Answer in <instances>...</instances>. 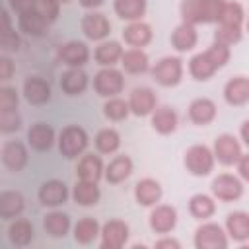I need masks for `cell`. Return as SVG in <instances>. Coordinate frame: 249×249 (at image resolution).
<instances>
[{
  "mask_svg": "<svg viewBox=\"0 0 249 249\" xmlns=\"http://www.w3.org/2000/svg\"><path fill=\"white\" fill-rule=\"evenodd\" d=\"M230 60V47L214 43L204 53H198L189 62V72L195 80H208L216 70H220Z\"/></svg>",
  "mask_w": 249,
  "mask_h": 249,
  "instance_id": "obj_1",
  "label": "cell"
},
{
  "mask_svg": "<svg viewBox=\"0 0 249 249\" xmlns=\"http://www.w3.org/2000/svg\"><path fill=\"white\" fill-rule=\"evenodd\" d=\"M224 2L226 0H183L181 18L185 23H191V25L218 21Z\"/></svg>",
  "mask_w": 249,
  "mask_h": 249,
  "instance_id": "obj_2",
  "label": "cell"
},
{
  "mask_svg": "<svg viewBox=\"0 0 249 249\" xmlns=\"http://www.w3.org/2000/svg\"><path fill=\"white\" fill-rule=\"evenodd\" d=\"M88 148V132L78 124H68L60 130L58 136V150L64 158L72 160L78 158Z\"/></svg>",
  "mask_w": 249,
  "mask_h": 249,
  "instance_id": "obj_3",
  "label": "cell"
},
{
  "mask_svg": "<svg viewBox=\"0 0 249 249\" xmlns=\"http://www.w3.org/2000/svg\"><path fill=\"white\" fill-rule=\"evenodd\" d=\"M152 76L154 80L163 86V88H171L177 86L181 82L183 76V64L179 56H163L161 60L156 62V66L152 68Z\"/></svg>",
  "mask_w": 249,
  "mask_h": 249,
  "instance_id": "obj_4",
  "label": "cell"
},
{
  "mask_svg": "<svg viewBox=\"0 0 249 249\" xmlns=\"http://www.w3.org/2000/svg\"><path fill=\"white\" fill-rule=\"evenodd\" d=\"M93 88H95L97 95H101V97H115L124 88L123 72L117 70V68H113V66L101 68L95 74V78H93Z\"/></svg>",
  "mask_w": 249,
  "mask_h": 249,
  "instance_id": "obj_5",
  "label": "cell"
},
{
  "mask_svg": "<svg viewBox=\"0 0 249 249\" xmlns=\"http://www.w3.org/2000/svg\"><path fill=\"white\" fill-rule=\"evenodd\" d=\"M185 167L193 175L204 177L214 167V154L210 152V148L202 144H195L185 152Z\"/></svg>",
  "mask_w": 249,
  "mask_h": 249,
  "instance_id": "obj_6",
  "label": "cell"
},
{
  "mask_svg": "<svg viewBox=\"0 0 249 249\" xmlns=\"http://www.w3.org/2000/svg\"><path fill=\"white\" fill-rule=\"evenodd\" d=\"M195 245L196 249H226L228 247V239L224 230L218 224H202L196 228L195 231Z\"/></svg>",
  "mask_w": 249,
  "mask_h": 249,
  "instance_id": "obj_7",
  "label": "cell"
},
{
  "mask_svg": "<svg viewBox=\"0 0 249 249\" xmlns=\"http://www.w3.org/2000/svg\"><path fill=\"white\" fill-rule=\"evenodd\" d=\"M241 144L233 134H220L214 142V158L222 165H235L241 156Z\"/></svg>",
  "mask_w": 249,
  "mask_h": 249,
  "instance_id": "obj_8",
  "label": "cell"
},
{
  "mask_svg": "<svg viewBox=\"0 0 249 249\" xmlns=\"http://www.w3.org/2000/svg\"><path fill=\"white\" fill-rule=\"evenodd\" d=\"M210 189H212V193H214L216 198L230 202V200H235V198L241 196V193H243V183H241L237 177L230 175V173H220L218 177H214Z\"/></svg>",
  "mask_w": 249,
  "mask_h": 249,
  "instance_id": "obj_9",
  "label": "cell"
},
{
  "mask_svg": "<svg viewBox=\"0 0 249 249\" xmlns=\"http://www.w3.org/2000/svg\"><path fill=\"white\" fill-rule=\"evenodd\" d=\"M101 247L103 249H119L128 239V226L123 220H109L101 230Z\"/></svg>",
  "mask_w": 249,
  "mask_h": 249,
  "instance_id": "obj_10",
  "label": "cell"
},
{
  "mask_svg": "<svg viewBox=\"0 0 249 249\" xmlns=\"http://www.w3.org/2000/svg\"><path fill=\"white\" fill-rule=\"evenodd\" d=\"M82 31L91 41H101L111 33V23L101 12H88L82 18Z\"/></svg>",
  "mask_w": 249,
  "mask_h": 249,
  "instance_id": "obj_11",
  "label": "cell"
},
{
  "mask_svg": "<svg viewBox=\"0 0 249 249\" xmlns=\"http://www.w3.org/2000/svg\"><path fill=\"white\" fill-rule=\"evenodd\" d=\"M56 56L66 66H82L89 58V49L82 41H68V43H64V45L58 47Z\"/></svg>",
  "mask_w": 249,
  "mask_h": 249,
  "instance_id": "obj_12",
  "label": "cell"
},
{
  "mask_svg": "<svg viewBox=\"0 0 249 249\" xmlns=\"http://www.w3.org/2000/svg\"><path fill=\"white\" fill-rule=\"evenodd\" d=\"M156 93L150 89V88H134L130 91V97H128V109L130 113H134L136 117H146L150 115L154 109H156Z\"/></svg>",
  "mask_w": 249,
  "mask_h": 249,
  "instance_id": "obj_13",
  "label": "cell"
},
{
  "mask_svg": "<svg viewBox=\"0 0 249 249\" xmlns=\"http://www.w3.org/2000/svg\"><path fill=\"white\" fill-rule=\"evenodd\" d=\"M177 224V210L169 204H160L150 212V228L156 233H167Z\"/></svg>",
  "mask_w": 249,
  "mask_h": 249,
  "instance_id": "obj_14",
  "label": "cell"
},
{
  "mask_svg": "<svg viewBox=\"0 0 249 249\" xmlns=\"http://www.w3.org/2000/svg\"><path fill=\"white\" fill-rule=\"evenodd\" d=\"M60 88L66 95H82L88 88V74L80 66H70L60 76Z\"/></svg>",
  "mask_w": 249,
  "mask_h": 249,
  "instance_id": "obj_15",
  "label": "cell"
},
{
  "mask_svg": "<svg viewBox=\"0 0 249 249\" xmlns=\"http://www.w3.org/2000/svg\"><path fill=\"white\" fill-rule=\"evenodd\" d=\"M23 95L31 105H45L51 99V86L39 76H29L23 82Z\"/></svg>",
  "mask_w": 249,
  "mask_h": 249,
  "instance_id": "obj_16",
  "label": "cell"
},
{
  "mask_svg": "<svg viewBox=\"0 0 249 249\" xmlns=\"http://www.w3.org/2000/svg\"><path fill=\"white\" fill-rule=\"evenodd\" d=\"M2 161L10 171H21L27 163V148L18 140L6 142L2 146Z\"/></svg>",
  "mask_w": 249,
  "mask_h": 249,
  "instance_id": "obj_17",
  "label": "cell"
},
{
  "mask_svg": "<svg viewBox=\"0 0 249 249\" xmlns=\"http://www.w3.org/2000/svg\"><path fill=\"white\" fill-rule=\"evenodd\" d=\"M66 198H68V189L64 181L51 179V181H45L39 189V200L45 206H60L66 202Z\"/></svg>",
  "mask_w": 249,
  "mask_h": 249,
  "instance_id": "obj_18",
  "label": "cell"
},
{
  "mask_svg": "<svg viewBox=\"0 0 249 249\" xmlns=\"http://www.w3.org/2000/svg\"><path fill=\"white\" fill-rule=\"evenodd\" d=\"M27 142L37 152H47L54 144V130L47 123H35L27 130Z\"/></svg>",
  "mask_w": 249,
  "mask_h": 249,
  "instance_id": "obj_19",
  "label": "cell"
},
{
  "mask_svg": "<svg viewBox=\"0 0 249 249\" xmlns=\"http://www.w3.org/2000/svg\"><path fill=\"white\" fill-rule=\"evenodd\" d=\"M134 196H136V202L142 204V206H154L160 198H161V185L156 181V179H140L134 187Z\"/></svg>",
  "mask_w": 249,
  "mask_h": 249,
  "instance_id": "obj_20",
  "label": "cell"
},
{
  "mask_svg": "<svg viewBox=\"0 0 249 249\" xmlns=\"http://www.w3.org/2000/svg\"><path fill=\"white\" fill-rule=\"evenodd\" d=\"M25 208V198L18 191H4L0 193V218L10 220L16 218L23 212Z\"/></svg>",
  "mask_w": 249,
  "mask_h": 249,
  "instance_id": "obj_21",
  "label": "cell"
},
{
  "mask_svg": "<svg viewBox=\"0 0 249 249\" xmlns=\"http://www.w3.org/2000/svg\"><path fill=\"white\" fill-rule=\"evenodd\" d=\"M224 97L230 105H243L249 99V80L245 76L231 78L224 88Z\"/></svg>",
  "mask_w": 249,
  "mask_h": 249,
  "instance_id": "obj_22",
  "label": "cell"
},
{
  "mask_svg": "<svg viewBox=\"0 0 249 249\" xmlns=\"http://www.w3.org/2000/svg\"><path fill=\"white\" fill-rule=\"evenodd\" d=\"M216 117V105L208 97H198L189 105V119L195 124H208Z\"/></svg>",
  "mask_w": 249,
  "mask_h": 249,
  "instance_id": "obj_23",
  "label": "cell"
},
{
  "mask_svg": "<svg viewBox=\"0 0 249 249\" xmlns=\"http://www.w3.org/2000/svg\"><path fill=\"white\" fill-rule=\"evenodd\" d=\"M76 173L82 181H93L97 183L103 175V161L99 156L95 154H86L80 161H78V167H76Z\"/></svg>",
  "mask_w": 249,
  "mask_h": 249,
  "instance_id": "obj_24",
  "label": "cell"
},
{
  "mask_svg": "<svg viewBox=\"0 0 249 249\" xmlns=\"http://www.w3.org/2000/svg\"><path fill=\"white\" fill-rule=\"evenodd\" d=\"M19 29L29 37H45L49 31V23L35 10H29L19 14Z\"/></svg>",
  "mask_w": 249,
  "mask_h": 249,
  "instance_id": "obj_25",
  "label": "cell"
},
{
  "mask_svg": "<svg viewBox=\"0 0 249 249\" xmlns=\"http://www.w3.org/2000/svg\"><path fill=\"white\" fill-rule=\"evenodd\" d=\"M123 39H124L128 45H132V47H144V45H148L150 39H152V27H150L148 23L140 21V19L130 21V23L123 29Z\"/></svg>",
  "mask_w": 249,
  "mask_h": 249,
  "instance_id": "obj_26",
  "label": "cell"
},
{
  "mask_svg": "<svg viewBox=\"0 0 249 249\" xmlns=\"http://www.w3.org/2000/svg\"><path fill=\"white\" fill-rule=\"evenodd\" d=\"M196 41H198V35H196L195 25L185 23V21L179 23V25L173 29V33H171V45H173V49H177V51H181V53L191 51V49L196 45Z\"/></svg>",
  "mask_w": 249,
  "mask_h": 249,
  "instance_id": "obj_27",
  "label": "cell"
},
{
  "mask_svg": "<svg viewBox=\"0 0 249 249\" xmlns=\"http://www.w3.org/2000/svg\"><path fill=\"white\" fill-rule=\"evenodd\" d=\"M72 198H74V202L80 204V206H93V204L99 202L101 193H99L97 183H93V181H82V179H80V181L74 185Z\"/></svg>",
  "mask_w": 249,
  "mask_h": 249,
  "instance_id": "obj_28",
  "label": "cell"
},
{
  "mask_svg": "<svg viewBox=\"0 0 249 249\" xmlns=\"http://www.w3.org/2000/svg\"><path fill=\"white\" fill-rule=\"evenodd\" d=\"M132 173V160L128 156H115L105 167V179L109 183H123Z\"/></svg>",
  "mask_w": 249,
  "mask_h": 249,
  "instance_id": "obj_29",
  "label": "cell"
},
{
  "mask_svg": "<svg viewBox=\"0 0 249 249\" xmlns=\"http://www.w3.org/2000/svg\"><path fill=\"white\" fill-rule=\"evenodd\" d=\"M121 64L128 74H144L148 70V54L138 47L128 49L121 54Z\"/></svg>",
  "mask_w": 249,
  "mask_h": 249,
  "instance_id": "obj_30",
  "label": "cell"
},
{
  "mask_svg": "<svg viewBox=\"0 0 249 249\" xmlns=\"http://www.w3.org/2000/svg\"><path fill=\"white\" fill-rule=\"evenodd\" d=\"M43 228L53 237H64L70 230V218L60 210H53L43 218Z\"/></svg>",
  "mask_w": 249,
  "mask_h": 249,
  "instance_id": "obj_31",
  "label": "cell"
},
{
  "mask_svg": "<svg viewBox=\"0 0 249 249\" xmlns=\"http://www.w3.org/2000/svg\"><path fill=\"white\" fill-rule=\"evenodd\" d=\"M152 126L160 134H171L177 128V113L171 107H160L152 111Z\"/></svg>",
  "mask_w": 249,
  "mask_h": 249,
  "instance_id": "obj_32",
  "label": "cell"
},
{
  "mask_svg": "<svg viewBox=\"0 0 249 249\" xmlns=\"http://www.w3.org/2000/svg\"><path fill=\"white\" fill-rule=\"evenodd\" d=\"M226 228L231 239L235 241H245L249 239V216L245 212H231L226 218Z\"/></svg>",
  "mask_w": 249,
  "mask_h": 249,
  "instance_id": "obj_33",
  "label": "cell"
},
{
  "mask_svg": "<svg viewBox=\"0 0 249 249\" xmlns=\"http://www.w3.org/2000/svg\"><path fill=\"white\" fill-rule=\"evenodd\" d=\"M121 54H123V47L119 41H103L101 45H97L93 53L97 64L101 66H113L117 60H121Z\"/></svg>",
  "mask_w": 249,
  "mask_h": 249,
  "instance_id": "obj_34",
  "label": "cell"
},
{
  "mask_svg": "<svg viewBox=\"0 0 249 249\" xmlns=\"http://www.w3.org/2000/svg\"><path fill=\"white\" fill-rule=\"evenodd\" d=\"M8 237H10V241H12L14 245H18V247L29 245L31 239H33V226H31V222H27V220H23V218L12 222L10 228H8Z\"/></svg>",
  "mask_w": 249,
  "mask_h": 249,
  "instance_id": "obj_35",
  "label": "cell"
},
{
  "mask_svg": "<svg viewBox=\"0 0 249 249\" xmlns=\"http://www.w3.org/2000/svg\"><path fill=\"white\" fill-rule=\"evenodd\" d=\"M146 12V0H115V14L121 19L136 21Z\"/></svg>",
  "mask_w": 249,
  "mask_h": 249,
  "instance_id": "obj_36",
  "label": "cell"
},
{
  "mask_svg": "<svg viewBox=\"0 0 249 249\" xmlns=\"http://www.w3.org/2000/svg\"><path fill=\"white\" fill-rule=\"evenodd\" d=\"M97 235H99V224L93 218H82L74 226V239L78 243H82V245L91 243Z\"/></svg>",
  "mask_w": 249,
  "mask_h": 249,
  "instance_id": "obj_37",
  "label": "cell"
},
{
  "mask_svg": "<svg viewBox=\"0 0 249 249\" xmlns=\"http://www.w3.org/2000/svg\"><path fill=\"white\" fill-rule=\"evenodd\" d=\"M121 146V136L115 128H101L95 134V148L101 154H113Z\"/></svg>",
  "mask_w": 249,
  "mask_h": 249,
  "instance_id": "obj_38",
  "label": "cell"
},
{
  "mask_svg": "<svg viewBox=\"0 0 249 249\" xmlns=\"http://www.w3.org/2000/svg\"><path fill=\"white\" fill-rule=\"evenodd\" d=\"M189 210H191V214H193L195 218L206 220V218H210V216L214 214L216 204H214V200H212L210 196H206V195H195V196H191V200H189Z\"/></svg>",
  "mask_w": 249,
  "mask_h": 249,
  "instance_id": "obj_39",
  "label": "cell"
},
{
  "mask_svg": "<svg viewBox=\"0 0 249 249\" xmlns=\"http://www.w3.org/2000/svg\"><path fill=\"white\" fill-rule=\"evenodd\" d=\"M218 23L224 25H241L243 23V8L239 2H224Z\"/></svg>",
  "mask_w": 249,
  "mask_h": 249,
  "instance_id": "obj_40",
  "label": "cell"
},
{
  "mask_svg": "<svg viewBox=\"0 0 249 249\" xmlns=\"http://www.w3.org/2000/svg\"><path fill=\"white\" fill-rule=\"evenodd\" d=\"M128 113H130L128 103L121 97H109L103 105V115L111 121H123V119H126Z\"/></svg>",
  "mask_w": 249,
  "mask_h": 249,
  "instance_id": "obj_41",
  "label": "cell"
},
{
  "mask_svg": "<svg viewBox=\"0 0 249 249\" xmlns=\"http://www.w3.org/2000/svg\"><path fill=\"white\" fill-rule=\"evenodd\" d=\"M214 39L216 43L220 45H233L241 39V25H224V23H218L216 27V33H214Z\"/></svg>",
  "mask_w": 249,
  "mask_h": 249,
  "instance_id": "obj_42",
  "label": "cell"
},
{
  "mask_svg": "<svg viewBox=\"0 0 249 249\" xmlns=\"http://www.w3.org/2000/svg\"><path fill=\"white\" fill-rule=\"evenodd\" d=\"M33 10H35L43 19H47V23H53V21H56V18H58L60 2H58V0H35Z\"/></svg>",
  "mask_w": 249,
  "mask_h": 249,
  "instance_id": "obj_43",
  "label": "cell"
},
{
  "mask_svg": "<svg viewBox=\"0 0 249 249\" xmlns=\"http://www.w3.org/2000/svg\"><path fill=\"white\" fill-rule=\"evenodd\" d=\"M21 128V117L18 113V109L14 111H0V132H16Z\"/></svg>",
  "mask_w": 249,
  "mask_h": 249,
  "instance_id": "obj_44",
  "label": "cell"
},
{
  "mask_svg": "<svg viewBox=\"0 0 249 249\" xmlns=\"http://www.w3.org/2000/svg\"><path fill=\"white\" fill-rule=\"evenodd\" d=\"M19 97L16 88L12 86H0V111H14L18 109Z\"/></svg>",
  "mask_w": 249,
  "mask_h": 249,
  "instance_id": "obj_45",
  "label": "cell"
},
{
  "mask_svg": "<svg viewBox=\"0 0 249 249\" xmlns=\"http://www.w3.org/2000/svg\"><path fill=\"white\" fill-rule=\"evenodd\" d=\"M21 45V39L19 35L14 31V29H8L4 33H0V51L4 53H16Z\"/></svg>",
  "mask_w": 249,
  "mask_h": 249,
  "instance_id": "obj_46",
  "label": "cell"
},
{
  "mask_svg": "<svg viewBox=\"0 0 249 249\" xmlns=\"http://www.w3.org/2000/svg\"><path fill=\"white\" fill-rule=\"evenodd\" d=\"M14 60L8 54H0V82H8L14 76Z\"/></svg>",
  "mask_w": 249,
  "mask_h": 249,
  "instance_id": "obj_47",
  "label": "cell"
},
{
  "mask_svg": "<svg viewBox=\"0 0 249 249\" xmlns=\"http://www.w3.org/2000/svg\"><path fill=\"white\" fill-rule=\"evenodd\" d=\"M10 6H12V10H16L18 14H23V12L33 10L35 0H10Z\"/></svg>",
  "mask_w": 249,
  "mask_h": 249,
  "instance_id": "obj_48",
  "label": "cell"
},
{
  "mask_svg": "<svg viewBox=\"0 0 249 249\" xmlns=\"http://www.w3.org/2000/svg\"><path fill=\"white\" fill-rule=\"evenodd\" d=\"M154 247H156V249H179V247H181V243H179L177 239L163 237V239L156 241V243H154Z\"/></svg>",
  "mask_w": 249,
  "mask_h": 249,
  "instance_id": "obj_49",
  "label": "cell"
},
{
  "mask_svg": "<svg viewBox=\"0 0 249 249\" xmlns=\"http://www.w3.org/2000/svg\"><path fill=\"white\" fill-rule=\"evenodd\" d=\"M235 163H237V169H239L241 179H247V177H249V158L241 154V156H239V160H237Z\"/></svg>",
  "mask_w": 249,
  "mask_h": 249,
  "instance_id": "obj_50",
  "label": "cell"
},
{
  "mask_svg": "<svg viewBox=\"0 0 249 249\" xmlns=\"http://www.w3.org/2000/svg\"><path fill=\"white\" fill-rule=\"evenodd\" d=\"M12 29V18L8 16V12L4 8H0V33Z\"/></svg>",
  "mask_w": 249,
  "mask_h": 249,
  "instance_id": "obj_51",
  "label": "cell"
},
{
  "mask_svg": "<svg viewBox=\"0 0 249 249\" xmlns=\"http://www.w3.org/2000/svg\"><path fill=\"white\" fill-rule=\"evenodd\" d=\"M80 4H82L84 8H97V6L103 4V0H80Z\"/></svg>",
  "mask_w": 249,
  "mask_h": 249,
  "instance_id": "obj_52",
  "label": "cell"
},
{
  "mask_svg": "<svg viewBox=\"0 0 249 249\" xmlns=\"http://www.w3.org/2000/svg\"><path fill=\"white\" fill-rule=\"evenodd\" d=\"M247 124H249V123H243V126H241V138H243L245 144L249 142V140H247Z\"/></svg>",
  "mask_w": 249,
  "mask_h": 249,
  "instance_id": "obj_53",
  "label": "cell"
},
{
  "mask_svg": "<svg viewBox=\"0 0 249 249\" xmlns=\"http://www.w3.org/2000/svg\"><path fill=\"white\" fill-rule=\"evenodd\" d=\"M58 2H60V4H66V2H70V0H58Z\"/></svg>",
  "mask_w": 249,
  "mask_h": 249,
  "instance_id": "obj_54",
  "label": "cell"
}]
</instances>
